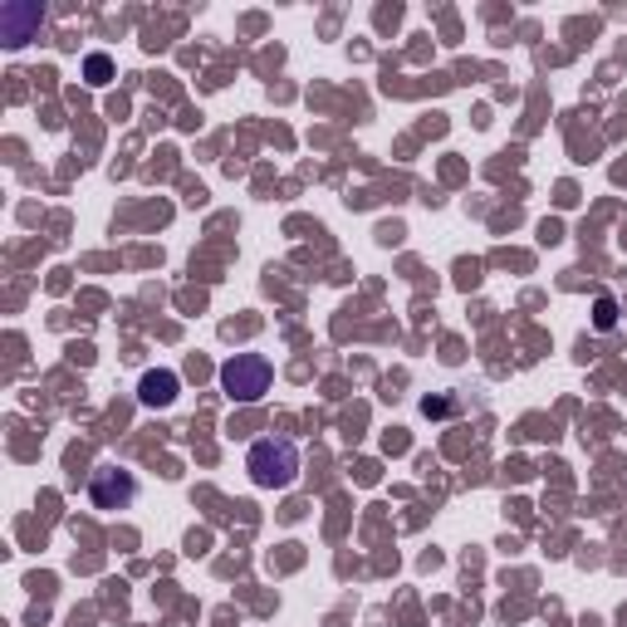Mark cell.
Masks as SVG:
<instances>
[{"instance_id":"obj_1","label":"cell","mask_w":627,"mask_h":627,"mask_svg":"<svg viewBox=\"0 0 627 627\" xmlns=\"http://www.w3.org/2000/svg\"><path fill=\"white\" fill-rule=\"evenodd\" d=\"M246 470H250V480H255L260 490H285V486H295V476H299V446L285 442V436H265V442L250 446Z\"/></svg>"},{"instance_id":"obj_2","label":"cell","mask_w":627,"mask_h":627,"mask_svg":"<svg viewBox=\"0 0 627 627\" xmlns=\"http://www.w3.org/2000/svg\"><path fill=\"white\" fill-rule=\"evenodd\" d=\"M221 392L231 402H260L270 392V358L265 353H236L221 363Z\"/></svg>"},{"instance_id":"obj_3","label":"cell","mask_w":627,"mask_h":627,"mask_svg":"<svg viewBox=\"0 0 627 627\" xmlns=\"http://www.w3.org/2000/svg\"><path fill=\"white\" fill-rule=\"evenodd\" d=\"M89 495L99 510H118L138 495V480H133V470H123V466H103V470H93Z\"/></svg>"},{"instance_id":"obj_4","label":"cell","mask_w":627,"mask_h":627,"mask_svg":"<svg viewBox=\"0 0 627 627\" xmlns=\"http://www.w3.org/2000/svg\"><path fill=\"white\" fill-rule=\"evenodd\" d=\"M30 30H39L35 0H10V5H0V39H5V45H25Z\"/></svg>"},{"instance_id":"obj_5","label":"cell","mask_w":627,"mask_h":627,"mask_svg":"<svg viewBox=\"0 0 627 627\" xmlns=\"http://www.w3.org/2000/svg\"><path fill=\"white\" fill-rule=\"evenodd\" d=\"M172 397H176V373H172V368L142 373V383H138V402H142V407H167Z\"/></svg>"},{"instance_id":"obj_6","label":"cell","mask_w":627,"mask_h":627,"mask_svg":"<svg viewBox=\"0 0 627 627\" xmlns=\"http://www.w3.org/2000/svg\"><path fill=\"white\" fill-rule=\"evenodd\" d=\"M83 75H89V83H109L113 79V59L109 55H89L83 59Z\"/></svg>"},{"instance_id":"obj_7","label":"cell","mask_w":627,"mask_h":627,"mask_svg":"<svg viewBox=\"0 0 627 627\" xmlns=\"http://www.w3.org/2000/svg\"><path fill=\"white\" fill-rule=\"evenodd\" d=\"M593 323H598V329H613V323H618V305H613L608 295L598 299V314H593Z\"/></svg>"}]
</instances>
